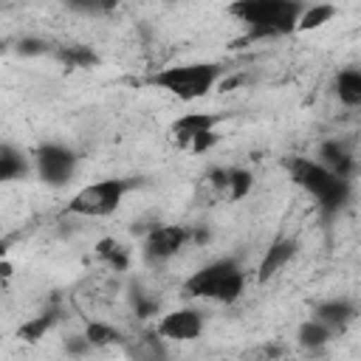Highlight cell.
Masks as SVG:
<instances>
[{
  "label": "cell",
  "mask_w": 361,
  "mask_h": 361,
  "mask_svg": "<svg viewBox=\"0 0 361 361\" xmlns=\"http://www.w3.org/2000/svg\"><path fill=\"white\" fill-rule=\"evenodd\" d=\"M228 14L248 28L245 39H268V37H285L296 31L302 3L299 0H234L228 6Z\"/></svg>",
  "instance_id": "1"
},
{
  "label": "cell",
  "mask_w": 361,
  "mask_h": 361,
  "mask_svg": "<svg viewBox=\"0 0 361 361\" xmlns=\"http://www.w3.org/2000/svg\"><path fill=\"white\" fill-rule=\"evenodd\" d=\"M285 169L290 172L293 183L302 186L310 197H316L319 209L330 217L338 214V209L347 206L350 200V180L338 178L336 172H330L324 164L310 161V158H288Z\"/></svg>",
  "instance_id": "2"
},
{
  "label": "cell",
  "mask_w": 361,
  "mask_h": 361,
  "mask_svg": "<svg viewBox=\"0 0 361 361\" xmlns=\"http://www.w3.org/2000/svg\"><path fill=\"white\" fill-rule=\"evenodd\" d=\"M243 288H245V271L240 268L237 259H214L183 282L186 296L212 299L223 305L237 302L243 296Z\"/></svg>",
  "instance_id": "3"
},
{
  "label": "cell",
  "mask_w": 361,
  "mask_h": 361,
  "mask_svg": "<svg viewBox=\"0 0 361 361\" xmlns=\"http://www.w3.org/2000/svg\"><path fill=\"white\" fill-rule=\"evenodd\" d=\"M220 79V65L214 62H192V65H172L152 76V85L166 90L180 102H195L206 96Z\"/></svg>",
  "instance_id": "4"
},
{
  "label": "cell",
  "mask_w": 361,
  "mask_h": 361,
  "mask_svg": "<svg viewBox=\"0 0 361 361\" xmlns=\"http://www.w3.org/2000/svg\"><path fill=\"white\" fill-rule=\"evenodd\" d=\"M130 189V183L124 180H96L82 186L71 200H68V212L71 214H82V217H107L118 209L124 192Z\"/></svg>",
  "instance_id": "5"
},
{
  "label": "cell",
  "mask_w": 361,
  "mask_h": 361,
  "mask_svg": "<svg viewBox=\"0 0 361 361\" xmlns=\"http://www.w3.org/2000/svg\"><path fill=\"white\" fill-rule=\"evenodd\" d=\"M76 155L62 144H42L37 149V172L48 186H65L73 178Z\"/></svg>",
  "instance_id": "6"
},
{
  "label": "cell",
  "mask_w": 361,
  "mask_h": 361,
  "mask_svg": "<svg viewBox=\"0 0 361 361\" xmlns=\"http://www.w3.org/2000/svg\"><path fill=\"white\" fill-rule=\"evenodd\" d=\"M189 228L186 226H155L144 237V257L147 262H164L175 257L186 243H189Z\"/></svg>",
  "instance_id": "7"
},
{
  "label": "cell",
  "mask_w": 361,
  "mask_h": 361,
  "mask_svg": "<svg viewBox=\"0 0 361 361\" xmlns=\"http://www.w3.org/2000/svg\"><path fill=\"white\" fill-rule=\"evenodd\" d=\"M200 333H203V313L200 310H192V307L169 310L158 322V336L172 338V341H192Z\"/></svg>",
  "instance_id": "8"
},
{
  "label": "cell",
  "mask_w": 361,
  "mask_h": 361,
  "mask_svg": "<svg viewBox=\"0 0 361 361\" xmlns=\"http://www.w3.org/2000/svg\"><path fill=\"white\" fill-rule=\"evenodd\" d=\"M209 180H212V186L217 189V192H223L228 200H243L248 192H251V172L248 169H240V166H228V169H223V166H214V169H209Z\"/></svg>",
  "instance_id": "9"
},
{
  "label": "cell",
  "mask_w": 361,
  "mask_h": 361,
  "mask_svg": "<svg viewBox=\"0 0 361 361\" xmlns=\"http://www.w3.org/2000/svg\"><path fill=\"white\" fill-rule=\"evenodd\" d=\"M214 124H217V116H212V113H186L172 124V135L180 147H189L197 135L214 130Z\"/></svg>",
  "instance_id": "10"
},
{
  "label": "cell",
  "mask_w": 361,
  "mask_h": 361,
  "mask_svg": "<svg viewBox=\"0 0 361 361\" xmlns=\"http://www.w3.org/2000/svg\"><path fill=\"white\" fill-rule=\"evenodd\" d=\"M293 254H296V240H276V243H271V248L259 259L257 279L259 282H268L279 268H285L293 259Z\"/></svg>",
  "instance_id": "11"
},
{
  "label": "cell",
  "mask_w": 361,
  "mask_h": 361,
  "mask_svg": "<svg viewBox=\"0 0 361 361\" xmlns=\"http://www.w3.org/2000/svg\"><path fill=\"white\" fill-rule=\"evenodd\" d=\"M353 316H355V307H353L350 302H344V299L322 302V305H316V310H313V319H319L322 324H327L333 333L341 330V327H347V324L353 322Z\"/></svg>",
  "instance_id": "12"
},
{
  "label": "cell",
  "mask_w": 361,
  "mask_h": 361,
  "mask_svg": "<svg viewBox=\"0 0 361 361\" xmlns=\"http://www.w3.org/2000/svg\"><path fill=\"white\" fill-rule=\"evenodd\" d=\"M319 164H324L330 172H336L338 178H344V180H350V175H353V155L338 144V141H327V144H322V149H319Z\"/></svg>",
  "instance_id": "13"
},
{
  "label": "cell",
  "mask_w": 361,
  "mask_h": 361,
  "mask_svg": "<svg viewBox=\"0 0 361 361\" xmlns=\"http://www.w3.org/2000/svg\"><path fill=\"white\" fill-rule=\"evenodd\" d=\"M96 257L102 262H107L113 271H127L130 268V248L124 243H118L116 237H104L96 243Z\"/></svg>",
  "instance_id": "14"
},
{
  "label": "cell",
  "mask_w": 361,
  "mask_h": 361,
  "mask_svg": "<svg viewBox=\"0 0 361 361\" xmlns=\"http://www.w3.org/2000/svg\"><path fill=\"white\" fill-rule=\"evenodd\" d=\"M54 56L65 65V68H90L99 62L96 51L90 45H82V42H71V45H59L54 51Z\"/></svg>",
  "instance_id": "15"
},
{
  "label": "cell",
  "mask_w": 361,
  "mask_h": 361,
  "mask_svg": "<svg viewBox=\"0 0 361 361\" xmlns=\"http://www.w3.org/2000/svg\"><path fill=\"white\" fill-rule=\"evenodd\" d=\"M336 93H338L341 104L358 107L361 104V71H355V68L341 71L338 79H336Z\"/></svg>",
  "instance_id": "16"
},
{
  "label": "cell",
  "mask_w": 361,
  "mask_h": 361,
  "mask_svg": "<svg viewBox=\"0 0 361 361\" xmlns=\"http://www.w3.org/2000/svg\"><path fill=\"white\" fill-rule=\"evenodd\" d=\"M336 17V8L327 6V3H316L310 8H302L299 20H296V31H313V28H322L324 23H330Z\"/></svg>",
  "instance_id": "17"
},
{
  "label": "cell",
  "mask_w": 361,
  "mask_h": 361,
  "mask_svg": "<svg viewBox=\"0 0 361 361\" xmlns=\"http://www.w3.org/2000/svg\"><path fill=\"white\" fill-rule=\"evenodd\" d=\"M330 336H333V330L327 327V324H322L319 319H310V322H305L302 327H299V344L302 347H307V350H316V347H324L327 341H330Z\"/></svg>",
  "instance_id": "18"
},
{
  "label": "cell",
  "mask_w": 361,
  "mask_h": 361,
  "mask_svg": "<svg viewBox=\"0 0 361 361\" xmlns=\"http://www.w3.org/2000/svg\"><path fill=\"white\" fill-rule=\"evenodd\" d=\"M28 172L25 158L14 147H0V180H17Z\"/></svg>",
  "instance_id": "19"
},
{
  "label": "cell",
  "mask_w": 361,
  "mask_h": 361,
  "mask_svg": "<svg viewBox=\"0 0 361 361\" xmlns=\"http://www.w3.org/2000/svg\"><path fill=\"white\" fill-rule=\"evenodd\" d=\"M85 338H87V344L107 347V344H118L124 336H121L116 327L104 324V322H90V324H87V330H85Z\"/></svg>",
  "instance_id": "20"
},
{
  "label": "cell",
  "mask_w": 361,
  "mask_h": 361,
  "mask_svg": "<svg viewBox=\"0 0 361 361\" xmlns=\"http://www.w3.org/2000/svg\"><path fill=\"white\" fill-rule=\"evenodd\" d=\"M62 3L79 14H107L116 8V0H62Z\"/></svg>",
  "instance_id": "21"
},
{
  "label": "cell",
  "mask_w": 361,
  "mask_h": 361,
  "mask_svg": "<svg viewBox=\"0 0 361 361\" xmlns=\"http://www.w3.org/2000/svg\"><path fill=\"white\" fill-rule=\"evenodd\" d=\"M51 324H54V313H42V316H37V319H31V322H25V324L20 327V338L37 341V338H42V333H45Z\"/></svg>",
  "instance_id": "22"
},
{
  "label": "cell",
  "mask_w": 361,
  "mask_h": 361,
  "mask_svg": "<svg viewBox=\"0 0 361 361\" xmlns=\"http://www.w3.org/2000/svg\"><path fill=\"white\" fill-rule=\"evenodd\" d=\"M212 144H217V133H214V130H209V133L197 135V138L189 144V149H192V152H206Z\"/></svg>",
  "instance_id": "23"
},
{
  "label": "cell",
  "mask_w": 361,
  "mask_h": 361,
  "mask_svg": "<svg viewBox=\"0 0 361 361\" xmlns=\"http://www.w3.org/2000/svg\"><path fill=\"white\" fill-rule=\"evenodd\" d=\"M155 310H158V305H155V302H149V299H141V296H135V316L147 319V316H152Z\"/></svg>",
  "instance_id": "24"
},
{
  "label": "cell",
  "mask_w": 361,
  "mask_h": 361,
  "mask_svg": "<svg viewBox=\"0 0 361 361\" xmlns=\"http://www.w3.org/2000/svg\"><path fill=\"white\" fill-rule=\"evenodd\" d=\"M45 51H48V45L39 39H23L20 42V54H45Z\"/></svg>",
  "instance_id": "25"
},
{
  "label": "cell",
  "mask_w": 361,
  "mask_h": 361,
  "mask_svg": "<svg viewBox=\"0 0 361 361\" xmlns=\"http://www.w3.org/2000/svg\"><path fill=\"white\" fill-rule=\"evenodd\" d=\"M8 245H11V240L6 237V240H0V259L6 257V251H8Z\"/></svg>",
  "instance_id": "26"
}]
</instances>
